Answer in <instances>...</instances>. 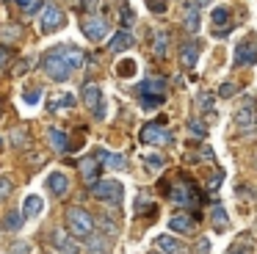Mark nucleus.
Instances as JSON below:
<instances>
[{"mask_svg":"<svg viewBox=\"0 0 257 254\" xmlns=\"http://www.w3.org/2000/svg\"><path fill=\"white\" fill-rule=\"evenodd\" d=\"M20 9H25V14H34L36 9H39V0H17Z\"/></svg>","mask_w":257,"mask_h":254,"instance_id":"c756f323","label":"nucleus"},{"mask_svg":"<svg viewBox=\"0 0 257 254\" xmlns=\"http://www.w3.org/2000/svg\"><path fill=\"white\" fill-rule=\"evenodd\" d=\"M166 53H169V33L158 31L155 42H152V55H155V58H166Z\"/></svg>","mask_w":257,"mask_h":254,"instance_id":"6ab92c4d","label":"nucleus"},{"mask_svg":"<svg viewBox=\"0 0 257 254\" xmlns=\"http://www.w3.org/2000/svg\"><path fill=\"white\" fill-rule=\"evenodd\" d=\"M6 226H9V229H20V226H23V215H20V213H9L6 215Z\"/></svg>","mask_w":257,"mask_h":254,"instance_id":"c85d7f7f","label":"nucleus"},{"mask_svg":"<svg viewBox=\"0 0 257 254\" xmlns=\"http://www.w3.org/2000/svg\"><path fill=\"white\" fill-rule=\"evenodd\" d=\"M47 138H50V144H53V149H56V152H67V149H69V138H67V133H61V130H50V133H47Z\"/></svg>","mask_w":257,"mask_h":254,"instance_id":"b1692460","label":"nucleus"},{"mask_svg":"<svg viewBox=\"0 0 257 254\" xmlns=\"http://www.w3.org/2000/svg\"><path fill=\"white\" fill-rule=\"evenodd\" d=\"M163 91H166V80H163V77H150V80L139 83L141 108H144V110L161 108V105H163Z\"/></svg>","mask_w":257,"mask_h":254,"instance_id":"f03ea898","label":"nucleus"},{"mask_svg":"<svg viewBox=\"0 0 257 254\" xmlns=\"http://www.w3.org/2000/svg\"><path fill=\"white\" fill-rule=\"evenodd\" d=\"M210 20H213V28H216V31H221L224 22L229 25V20H232V11H229L227 6H216V9H213V14H210Z\"/></svg>","mask_w":257,"mask_h":254,"instance_id":"4be33fe9","label":"nucleus"},{"mask_svg":"<svg viewBox=\"0 0 257 254\" xmlns=\"http://www.w3.org/2000/svg\"><path fill=\"white\" fill-rule=\"evenodd\" d=\"M23 97H25V102H28V105H36L42 99V88H25Z\"/></svg>","mask_w":257,"mask_h":254,"instance_id":"bb28decb","label":"nucleus"},{"mask_svg":"<svg viewBox=\"0 0 257 254\" xmlns=\"http://www.w3.org/2000/svg\"><path fill=\"white\" fill-rule=\"evenodd\" d=\"M133 69H136L133 61H122V64H119V75H130Z\"/></svg>","mask_w":257,"mask_h":254,"instance_id":"f704fd0d","label":"nucleus"},{"mask_svg":"<svg viewBox=\"0 0 257 254\" xmlns=\"http://www.w3.org/2000/svg\"><path fill=\"white\" fill-rule=\"evenodd\" d=\"M72 105H75V97H72V94H61V97H56V102H50V110L72 108Z\"/></svg>","mask_w":257,"mask_h":254,"instance_id":"a878e982","label":"nucleus"},{"mask_svg":"<svg viewBox=\"0 0 257 254\" xmlns=\"http://www.w3.org/2000/svg\"><path fill=\"white\" fill-rule=\"evenodd\" d=\"M64 25V11L58 9V6H45V11H42V22H39V28H42V33H53V31H58V28Z\"/></svg>","mask_w":257,"mask_h":254,"instance_id":"1a4fd4ad","label":"nucleus"},{"mask_svg":"<svg viewBox=\"0 0 257 254\" xmlns=\"http://www.w3.org/2000/svg\"><path fill=\"white\" fill-rule=\"evenodd\" d=\"M196 3H199V6H202V3H207V0H196Z\"/></svg>","mask_w":257,"mask_h":254,"instance_id":"58836bf2","label":"nucleus"},{"mask_svg":"<svg viewBox=\"0 0 257 254\" xmlns=\"http://www.w3.org/2000/svg\"><path fill=\"white\" fill-rule=\"evenodd\" d=\"M210 218H213V229L216 232H221V229H227V210L221 207V204H216V207H213V213H210Z\"/></svg>","mask_w":257,"mask_h":254,"instance_id":"393cba45","label":"nucleus"},{"mask_svg":"<svg viewBox=\"0 0 257 254\" xmlns=\"http://www.w3.org/2000/svg\"><path fill=\"white\" fill-rule=\"evenodd\" d=\"M12 196V180L9 177H0V202Z\"/></svg>","mask_w":257,"mask_h":254,"instance_id":"cd10ccee","label":"nucleus"},{"mask_svg":"<svg viewBox=\"0 0 257 254\" xmlns=\"http://www.w3.org/2000/svg\"><path fill=\"white\" fill-rule=\"evenodd\" d=\"M53 246H56L58 251H64V254H78V246H75V243L69 240V235L61 232V229L53 232Z\"/></svg>","mask_w":257,"mask_h":254,"instance_id":"dca6fc26","label":"nucleus"},{"mask_svg":"<svg viewBox=\"0 0 257 254\" xmlns=\"http://www.w3.org/2000/svg\"><path fill=\"white\" fill-rule=\"evenodd\" d=\"M127 47H133V36H130L127 31H116V36L108 42V50H111V53H122V50H127Z\"/></svg>","mask_w":257,"mask_h":254,"instance_id":"f3484780","label":"nucleus"},{"mask_svg":"<svg viewBox=\"0 0 257 254\" xmlns=\"http://www.w3.org/2000/svg\"><path fill=\"white\" fill-rule=\"evenodd\" d=\"M152 254H158V251H152Z\"/></svg>","mask_w":257,"mask_h":254,"instance_id":"a19ab883","label":"nucleus"},{"mask_svg":"<svg viewBox=\"0 0 257 254\" xmlns=\"http://www.w3.org/2000/svg\"><path fill=\"white\" fill-rule=\"evenodd\" d=\"M97 163H100L97 158H86L83 163H80V171H83V180L89 182V185H94V182H97V171H100V166H97Z\"/></svg>","mask_w":257,"mask_h":254,"instance_id":"aec40b11","label":"nucleus"},{"mask_svg":"<svg viewBox=\"0 0 257 254\" xmlns=\"http://www.w3.org/2000/svg\"><path fill=\"white\" fill-rule=\"evenodd\" d=\"M147 6H150L152 14H163L166 11V0H147Z\"/></svg>","mask_w":257,"mask_h":254,"instance_id":"7c9ffc66","label":"nucleus"},{"mask_svg":"<svg viewBox=\"0 0 257 254\" xmlns=\"http://www.w3.org/2000/svg\"><path fill=\"white\" fill-rule=\"evenodd\" d=\"M67 224H69V232H72L75 237H91V232H94V218H91V213L83 207H69L67 210Z\"/></svg>","mask_w":257,"mask_h":254,"instance_id":"7ed1b4c3","label":"nucleus"},{"mask_svg":"<svg viewBox=\"0 0 257 254\" xmlns=\"http://www.w3.org/2000/svg\"><path fill=\"white\" fill-rule=\"evenodd\" d=\"M257 64V36H249L235 47V66Z\"/></svg>","mask_w":257,"mask_h":254,"instance_id":"6e6552de","label":"nucleus"},{"mask_svg":"<svg viewBox=\"0 0 257 254\" xmlns=\"http://www.w3.org/2000/svg\"><path fill=\"white\" fill-rule=\"evenodd\" d=\"M89 248L91 251H100V248H105V240H100V237H97V240H89Z\"/></svg>","mask_w":257,"mask_h":254,"instance_id":"e433bc0d","label":"nucleus"},{"mask_svg":"<svg viewBox=\"0 0 257 254\" xmlns=\"http://www.w3.org/2000/svg\"><path fill=\"white\" fill-rule=\"evenodd\" d=\"M169 196L177 204H183V207H199V188H196L188 177H185L183 182H177V185L169 191Z\"/></svg>","mask_w":257,"mask_h":254,"instance_id":"20e7f679","label":"nucleus"},{"mask_svg":"<svg viewBox=\"0 0 257 254\" xmlns=\"http://www.w3.org/2000/svg\"><path fill=\"white\" fill-rule=\"evenodd\" d=\"M210 105H213V97H210V94H202V97H199V108L205 110V108H210Z\"/></svg>","mask_w":257,"mask_h":254,"instance_id":"c9c22d12","label":"nucleus"},{"mask_svg":"<svg viewBox=\"0 0 257 254\" xmlns=\"http://www.w3.org/2000/svg\"><path fill=\"white\" fill-rule=\"evenodd\" d=\"M185 31H188V33L199 31V3H188V6H185Z\"/></svg>","mask_w":257,"mask_h":254,"instance_id":"a211bd4d","label":"nucleus"},{"mask_svg":"<svg viewBox=\"0 0 257 254\" xmlns=\"http://www.w3.org/2000/svg\"><path fill=\"white\" fill-rule=\"evenodd\" d=\"M196 58H199V42H185L183 47H180V61H183V66L185 69L196 66Z\"/></svg>","mask_w":257,"mask_h":254,"instance_id":"2eb2a0df","label":"nucleus"},{"mask_svg":"<svg viewBox=\"0 0 257 254\" xmlns=\"http://www.w3.org/2000/svg\"><path fill=\"white\" fill-rule=\"evenodd\" d=\"M227 254H249V248H246V243H243V240H238V243H235V246L229 248Z\"/></svg>","mask_w":257,"mask_h":254,"instance_id":"72a5a7b5","label":"nucleus"},{"mask_svg":"<svg viewBox=\"0 0 257 254\" xmlns=\"http://www.w3.org/2000/svg\"><path fill=\"white\" fill-rule=\"evenodd\" d=\"M47 188H50L56 196H67V191H69V177L61 174V171H53V174L47 177Z\"/></svg>","mask_w":257,"mask_h":254,"instance_id":"4468645a","label":"nucleus"},{"mask_svg":"<svg viewBox=\"0 0 257 254\" xmlns=\"http://www.w3.org/2000/svg\"><path fill=\"white\" fill-rule=\"evenodd\" d=\"M155 246L161 248L163 254H188V248H185V243L174 240V237H169V235H161V237L155 240Z\"/></svg>","mask_w":257,"mask_h":254,"instance_id":"ddd939ff","label":"nucleus"},{"mask_svg":"<svg viewBox=\"0 0 257 254\" xmlns=\"http://www.w3.org/2000/svg\"><path fill=\"white\" fill-rule=\"evenodd\" d=\"M91 196L102 199V202H111V204H119L124 196V188H122V182H116V180H100V182L91 185Z\"/></svg>","mask_w":257,"mask_h":254,"instance_id":"39448f33","label":"nucleus"},{"mask_svg":"<svg viewBox=\"0 0 257 254\" xmlns=\"http://www.w3.org/2000/svg\"><path fill=\"white\" fill-rule=\"evenodd\" d=\"M0 147H3V141H0Z\"/></svg>","mask_w":257,"mask_h":254,"instance_id":"ea45409f","label":"nucleus"},{"mask_svg":"<svg viewBox=\"0 0 257 254\" xmlns=\"http://www.w3.org/2000/svg\"><path fill=\"white\" fill-rule=\"evenodd\" d=\"M122 22H124V25H130V22H133V9H130L127 3L122 6Z\"/></svg>","mask_w":257,"mask_h":254,"instance_id":"473e14b6","label":"nucleus"},{"mask_svg":"<svg viewBox=\"0 0 257 254\" xmlns=\"http://www.w3.org/2000/svg\"><path fill=\"white\" fill-rule=\"evenodd\" d=\"M83 33L91 39V42H102L108 33V22L102 17H86L83 20Z\"/></svg>","mask_w":257,"mask_h":254,"instance_id":"9b49d317","label":"nucleus"},{"mask_svg":"<svg viewBox=\"0 0 257 254\" xmlns=\"http://www.w3.org/2000/svg\"><path fill=\"white\" fill-rule=\"evenodd\" d=\"M235 121H238V127L243 133L257 130V124H254L257 121V105H254V99H246V102L235 110Z\"/></svg>","mask_w":257,"mask_h":254,"instance_id":"0eeeda50","label":"nucleus"},{"mask_svg":"<svg viewBox=\"0 0 257 254\" xmlns=\"http://www.w3.org/2000/svg\"><path fill=\"white\" fill-rule=\"evenodd\" d=\"M94 158L100 160L102 166H108V169H127V160H124V155H113V152H105V149H97Z\"/></svg>","mask_w":257,"mask_h":254,"instance_id":"f8f14e48","label":"nucleus"},{"mask_svg":"<svg viewBox=\"0 0 257 254\" xmlns=\"http://www.w3.org/2000/svg\"><path fill=\"white\" fill-rule=\"evenodd\" d=\"M169 226H172L174 232H194L196 229V221L191 218V215H174V218L169 221Z\"/></svg>","mask_w":257,"mask_h":254,"instance_id":"412c9836","label":"nucleus"},{"mask_svg":"<svg viewBox=\"0 0 257 254\" xmlns=\"http://www.w3.org/2000/svg\"><path fill=\"white\" fill-rule=\"evenodd\" d=\"M6 58H9V50H6V47H0V69H3V64H6Z\"/></svg>","mask_w":257,"mask_h":254,"instance_id":"4c0bfd02","label":"nucleus"},{"mask_svg":"<svg viewBox=\"0 0 257 254\" xmlns=\"http://www.w3.org/2000/svg\"><path fill=\"white\" fill-rule=\"evenodd\" d=\"M83 53H80L78 47H56L50 50V53L45 55V72L50 80H69V75H72V69H78V66H83Z\"/></svg>","mask_w":257,"mask_h":254,"instance_id":"f257e3e1","label":"nucleus"},{"mask_svg":"<svg viewBox=\"0 0 257 254\" xmlns=\"http://www.w3.org/2000/svg\"><path fill=\"white\" fill-rule=\"evenodd\" d=\"M83 102H86V108H91V110L97 113V119H102V116H105L100 86H94V83H86V86H83Z\"/></svg>","mask_w":257,"mask_h":254,"instance_id":"9d476101","label":"nucleus"},{"mask_svg":"<svg viewBox=\"0 0 257 254\" xmlns=\"http://www.w3.org/2000/svg\"><path fill=\"white\" fill-rule=\"evenodd\" d=\"M42 210H45V199L36 196V193H31V196L25 199V215L36 218V215H42Z\"/></svg>","mask_w":257,"mask_h":254,"instance_id":"5701e85b","label":"nucleus"},{"mask_svg":"<svg viewBox=\"0 0 257 254\" xmlns=\"http://www.w3.org/2000/svg\"><path fill=\"white\" fill-rule=\"evenodd\" d=\"M235 91H238V86H235V83H221V88H218V94H221V97H232Z\"/></svg>","mask_w":257,"mask_h":254,"instance_id":"2f4dec72","label":"nucleus"},{"mask_svg":"<svg viewBox=\"0 0 257 254\" xmlns=\"http://www.w3.org/2000/svg\"><path fill=\"white\" fill-rule=\"evenodd\" d=\"M141 144H152V147H161V144H172V133L161 124V121H147L139 133Z\"/></svg>","mask_w":257,"mask_h":254,"instance_id":"423d86ee","label":"nucleus"}]
</instances>
